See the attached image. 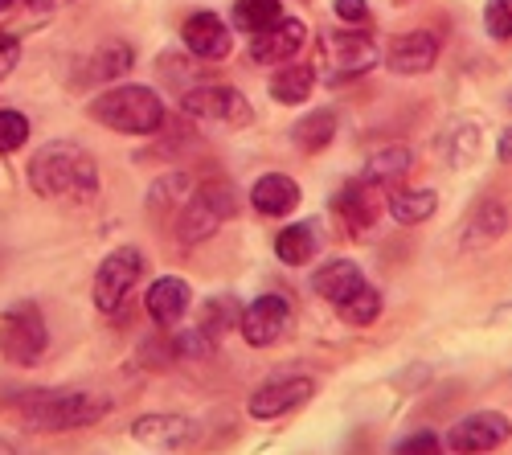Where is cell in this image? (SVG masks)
Listing matches in <instances>:
<instances>
[{"label": "cell", "instance_id": "11", "mask_svg": "<svg viewBox=\"0 0 512 455\" xmlns=\"http://www.w3.org/2000/svg\"><path fill=\"white\" fill-rule=\"evenodd\" d=\"M316 394V382L312 378H275V382H267V386H259L250 394V402H246V410H250V419H283V415H291V410H300L308 398Z\"/></svg>", "mask_w": 512, "mask_h": 455}, {"label": "cell", "instance_id": "7", "mask_svg": "<svg viewBox=\"0 0 512 455\" xmlns=\"http://www.w3.org/2000/svg\"><path fill=\"white\" fill-rule=\"evenodd\" d=\"M508 439H512V419L504 410H476V415H463L447 431V451L451 455H488V451L504 447Z\"/></svg>", "mask_w": 512, "mask_h": 455}, {"label": "cell", "instance_id": "21", "mask_svg": "<svg viewBox=\"0 0 512 455\" xmlns=\"http://www.w3.org/2000/svg\"><path fill=\"white\" fill-rule=\"evenodd\" d=\"M316 246H320V234H316V222H295L287 230L275 234V255L287 263V267H304L316 259Z\"/></svg>", "mask_w": 512, "mask_h": 455}, {"label": "cell", "instance_id": "2", "mask_svg": "<svg viewBox=\"0 0 512 455\" xmlns=\"http://www.w3.org/2000/svg\"><path fill=\"white\" fill-rule=\"evenodd\" d=\"M111 415V398L91 390H37L17 402V419L29 431H78Z\"/></svg>", "mask_w": 512, "mask_h": 455}, {"label": "cell", "instance_id": "12", "mask_svg": "<svg viewBox=\"0 0 512 455\" xmlns=\"http://www.w3.org/2000/svg\"><path fill=\"white\" fill-rule=\"evenodd\" d=\"M132 439L160 451H189L201 443V423L185 415H140L132 423Z\"/></svg>", "mask_w": 512, "mask_h": 455}, {"label": "cell", "instance_id": "4", "mask_svg": "<svg viewBox=\"0 0 512 455\" xmlns=\"http://www.w3.org/2000/svg\"><path fill=\"white\" fill-rule=\"evenodd\" d=\"M46 349H50V328L33 300H17L13 308L0 312V357L9 365H21V369L37 365Z\"/></svg>", "mask_w": 512, "mask_h": 455}, {"label": "cell", "instance_id": "1", "mask_svg": "<svg viewBox=\"0 0 512 455\" xmlns=\"http://www.w3.org/2000/svg\"><path fill=\"white\" fill-rule=\"evenodd\" d=\"M29 185L46 201H95L99 197V164L91 160L87 148L70 140L41 144L29 160Z\"/></svg>", "mask_w": 512, "mask_h": 455}, {"label": "cell", "instance_id": "22", "mask_svg": "<svg viewBox=\"0 0 512 455\" xmlns=\"http://www.w3.org/2000/svg\"><path fill=\"white\" fill-rule=\"evenodd\" d=\"M410 164H414V156H410V148H402V144L377 148V152L369 156V164H365V181L377 185V189H390V185H398V181L410 173Z\"/></svg>", "mask_w": 512, "mask_h": 455}, {"label": "cell", "instance_id": "17", "mask_svg": "<svg viewBox=\"0 0 512 455\" xmlns=\"http://www.w3.org/2000/svg\"><path fill=\"white\" fill-rule=\"evenodd\" d=\"M332 210H336V218H340V222H345V230H349V234L369 230V226H373V218H377V185H369V181H349L345 189L336 193Z\"/></svg>", "mask_w": 512, "mask_h": 455}, {"label": "cell", "instance_id": "34", "mask_svg": "<svg viewBox=\"0 0 512 455\" xmlns=\"http://www.w3.org/2000/svg\"><path fill=\"white\" fill-rule=\"evenodd\" d=\"M332 13L340 21H349V25H365L369 21V5H365V0H336Z\"/></svg>", "mask_w": 512, "mask_h": 455}, {"label": "cell", "instance_id": "25", "mask_svg": "<svg viewBox=\"0 0 512 455\" xmlns=\"http://www.w3.org/2000/svg\"><path fill=\"white\" fill-rule=\"evenodd\" d=\"M132 62H136V50L127 46V41L111 37V41H103V46L95 50V58H91V74L107 82V78H119L123 70H132Z\"/></svg>", "mask_w": 512, "mask_h": 455}, {"label": "cell", "instance_id": "33", "mask_svg": "<svg viewBox=\"0 0 512 455\" xmlns=\"http://www.w3.org/2000/svg\"><path fill=\"white\" fill-rule=\"evenodd\" d=\"M394 455H443V443H439L435 431H410V435L394 447Z\"/></svg>", "mask_w": 512, "mask_h": 455}, {"label": "cell", "instance_id": "15", "mask_svg": "<svg viewBox=\"0 0 512 455\" xmlns=\"http://www.w3.org/2000/svg\"><path fill=\"white\" fill-rule=\"evenodd\" d=\"M144 308L148 316L160 324V328H177L185 320V312L193 308V292H189V283L177 279V275H164L148 287V296H144Z\"/></svg>", "mask_w": 512, "mask_h": 455}, {"label": "cell", "instance_id": "31", "mask_svg": "<svg viewBox=\"0 0 512 455\" xmlns=\"http://www.w3.org/2000/svg\"><path fill=\"white\" fill-rule=\"evenodd\" d=\"M484 29L492 41H512V0H488L484 5Z\"/></svg>", "mask_w": 512, "mask_h": 455}, {"label": "cell", "instance_id": "38", "mask_svg": "<svg viewBox=\"0 0 512 455\" xmlns=\"http://www.w3.org/2000/svg\"><path fill=\"white\" fill-rule=\"evenodd\" d=\"M13 5H17V0H0V13H9Z\"/></svg>", "mask_w": 512, "mask_h": 455}, {"label": "cell", "instance_id": "37", "mask_svg": "<svg viewBox=\"0 0 512 455\" xmlns=\"http://www.w3.org/2000/svg\"><path fill=\"white\" fill-rule=\"evenodd\" d=\"M0 455H17V451H13V443H5V439H0Z\"/></svg>", "mask_w": 512, "mask_h": 455}, {"label": "cell", "instance_id": "5", "mask_svg": "<svg viewBox=\"0 0 512 455\" xmlns=\"http://www.w3.org/2000/svg\"><path fill=\"white\" fill-rule=\"evenodd\" d=\"M230 214H234V189H230V185H222V181L197 185V193L185 197L181 218H177V238H181V246H197V242L213 238Z\"/></svg>", "mask_w": 512, "mask_h": 455}, {"label": "cell", "instance_id": "14", "mask_svg": "<svg viewBox=\"0 0 512 455\" xmlns=\"http://www.w3.org/2000/svg\"><path fill=\"white\" fill-rule=\"evenodd\" d=\"M185 37V50L193 58H205V62H222L230 50H234V37H230V25L218 17V13H193L181 29Z\"/></svg>", "mask_w": 512, "mask_h": 455}, {"label": "cell", "instance_id": "30", "mask_svg": "<svg viewBox=\"0 0 512 455\" xmlns=\"http://www.w3.org/2000/svg\"><path fill=\"white\" fill-rule=\"evenodd\" d=\"M29 140V119L21 111L0 107V152H17Z\"/></svg>", "mask_w": 512, "mask_h": 455}, {"label": "cell", "instance_id": "9", "mask_svg": "<svg viewBox=\"0 0 512 455\" xmlns=\"http://www.w3.org/2000/svg\"><path fill=\"white\" fill-rule=\"evenodd\" d=\"M291 324H295V308H291V300L279 296V292L250 300V304L242 308V316H238L242 337H246V345H254V349H267V345L283 341V333H287Z\"/></svg>", "mask_w": 512, "mask_h": 455}, {"label": "cell", "instance_id": "24", "mask_svg": "<svg viewBox=\"0 0 512 455\" xmlns=\"http://www.w3.org/2000/svg\"><path fill=\"white\" fill-rule=\"evenodd\" d=\"M386 210H390L394 222L418 226V222H426V218L439 210V193H435V189H406V193H394V197H390Z\"/></svg>", "mask_w": 512, "mask_h": 455}, {"label": "cell", "instance_id": "20", "mask_svg": "<svg viewBox=\"0 0 512 455\" xmlns=\"http://www.w3.org/2000/svg\"><path fill=\"white\" fill-rule=\"evenodd\" d=\"M500 234H508V205L504 201H496V197H488V201H480L476 210H472V218L463 222V246H488V242H496Z\"/></svg>", "mask_w": 512, "mask_h": 455}, {"label": "cell", "instance_id": "26", "mask_svg": "<svg viewBox=\"0 0 512 455\" xmlns=\"http://www.w3.org/2000/svg\"><path fill=\"white\" fill-rule=\"evenodd\" d=\"M332 132H336V115L332 111H312V115H304L300 123H295L291 136L304 152H320V148L332 144Z\"/></svg>", "mask_w": 512, "mask_h": 455}, {"label": "cell", "instance_id": "8", "mask_svg": "<svg viewBox=\"0 0 512 455\" xmlns=\"http://www.w3.org/2000/svg\"><path fill=\"white\" fill-rule=\"evenodd\" d=\"M320 50H324V62H328V82L361 78V74L373 70V62H377L373 37L349 33V29H328L324 41H320Z\"/></svg>", "mask_w": 512, "mask_h": 455}, {"label": "cell", "instance_id": "36", "mask_svg": "<svg viewBox=\"0 0 512 455\" xmlns=\"http://www.w3.org/2000/svg\"><path fill=\"white\" fill-rule=\"evenodd\" d=\"M25 5H29V9H50L54 0H25Z\"/></svg>", "mask_w": 512, "mask_h": 455}, {"label": "cell", "instance_id": "29", "mask_svg": "<svg viewBox=\"0 0 512 455\" xmlns=\"http://www.w3.org/2000/svg\"><path fill=\"white\" fill-rule=\"evenodd\" d=\"M381 316V292L377 287H361V292H353L345 304H340V320L345 324H353V328H365V324H373Z\"/></svg>", "mask_w": 512, "mask_h": 455}, {"label": "cell", "instance_id": "18", "mask_svg": "<svg viewBox=\"0 0 512 455\" xmlns=\"http://www.w3.org/2000/svg\"><path fill=\"white\" fill-rule=\"evenodd\" d=\"M365 287V275H361V267L353 263V259H328L316 275H312V292L320 296V300H332L336 308L345 304L353 292H361Z\"/></svg>", "mask_w": 512, "mask_h": 455}, {"label": "cell", "instance_id": "27", "mask_svg": "<svg viewBox=\"0 0 512 455\" xmlns=\"http://www.w3.org/2000/svg\"><path fill=\"white\" fill-rule=\"evenodd\" d=\"M283 17V9H279V0H238L234 5V25L242 29V33H263V29H271L275 21Z\"/></svg>", "mask_w": 512, "mask_h": 455}, {"label": "cell", "instance_id": "23", "mask_svg": "<svg viewBox=\"0 0 512 455\" xmlns=\"http://www.w3.org/2000/svg\"><path fill=\"white\" fill-rule=\"evenodd\" d=\"M312 91H316V70L312 66H287V70H279L271 78V99L275 103H287V107L308 103Z\"/></svg>", "mask_w": 512, "mask_h": 455}, {"label": "cell", "instance_id": "3", "mask_svg": "<svg viewBox=\"0 0 512 455\" xmlns=\"http://www.w3.org/2000/svg\"><path fill=\"white\" fill-rule=\"evenodd\" d=\"M91 119H99L103 128L123 136H152L164 128V103L152 87L127 82V87H115L91 103Z\"/></svg>", "mask_w": 512, "mask_h": 455}, {"label": "cell", "instance_id": "35", "mask_svg": "<svg viewBox=\"0 0 512 455\" xmlns=\"http://www.w3.org/2000/svg\"><path fill=\"white\" fill-rule=\"evenodd\" d=\"M496 156H500L504 164H512V128H508V132L496 140Z\"/></svg>", "mask_w": 512, "mask_h": 455}, {"label": "cell", "instance_id": "10", "mask_svg": "<svg viewBox=\"0 0 512 455\" xmlns=\"http://www.w3.org/2000/svg\"><path fill=\"white\" fill-rule=\"evenodd\" d=\"M185 111L193 119H209V123H250V103L242 91L234 87H218V82H201V87L185 91Z\"/></svg>", "mask_w": 512, "mask_h": 455}, {"label": "cell", "instance_id": "32", "mask_svg": "<svg viewBox=\"0 0 512 455\" xmlns=\"http://www.w3.org/2000/svg\"><path fill=\"white\" fill-rule=\"evenodd\" d=\"M193 193V185H189V177H181V173H173L168 181H160L156 189H152V210H160V205H185V197Z\"/></svg>", "mask_w": 512, "mask_h": 455}, {"label": "cell", "instance_id": "16", "mask_svg": "<svg viewBox=\"0 0 512 455\" xmlns=\"http://www.w3.org/2000/svg\"><path fill=\"white\" fill-rule=\"evenodd\" d=\"M439 62V37L435 33H426V29H410L402 37H394V46H390V70L394 74H426Z\"/></svg>", "mask_w": 512, "mask_h": 455}, {"label": "cell", "instance_id": "28", "mask_svg": "<svg viewBox=\"0 0 512 455\" xmlns=\"http://www.w3.org/2000/svg\"><path fill=\"white\" fill-rule=\"evenodd\" d=\"M238 316H242V312H238L230 300L218 296V300H205V304H201V312H197V328H201L209 341H218V337H226L230 328L238 324Z\"/></svg>", "mask_w": 512, "mask_h": 455}, {"label": "cell", "instance_id": "19", "mask_svg": "<svg viewBox=\"0 0 512 455\" xmlns=\"http://www.w3.org/2000/svg\"><path fill=\"white\" fill-rule=\"evenodd\" d=\"M250 205L263 218H287V214H295V205H300V185L283 173H267L263 181H254Z\"/></svg>", "mask_w": 512, "mask_h": 455}, {"label": "cell", "instance_id": "13", "mask_svg": "<svg viewBox=\"0 0 512 455\" xmlns=\"http://www.w3.org/2000/svg\"><path fill=\"white\" fill-rule=\"evenodd\" d=\"M304 41H308V25L300 17H279L271 29L254 33L250 58L263 62V66H287V62H295V54L304 50Z\"/></svg>", "mask_w": 512, "mask_h": 455}, {"label": "cell", "instance_id": "6", "mask_svg": "<svg viewBox=\"0 0 512 455\" xmlns=\"http://www.w3.org/2000/svg\"><path fill=\"white\" fill-rule=\"evenodd\" d=\"M140 279H144V255L136 251V246H119V251H111L99 263V275H95V308L99 312H119Z\"/></svg>", "mask_w": 512, "mask_h": 455}]
</instances>
